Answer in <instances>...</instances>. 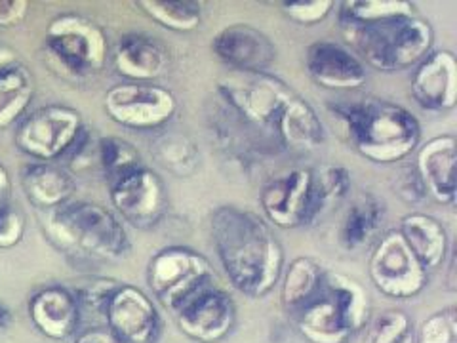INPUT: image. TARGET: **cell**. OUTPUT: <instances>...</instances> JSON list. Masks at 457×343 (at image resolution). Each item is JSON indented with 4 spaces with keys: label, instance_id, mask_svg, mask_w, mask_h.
<instances>
[{
    "label": "cell",
    "instance_id": "1",
    "mask_svg": "<svg viewBox=\"0 0 457 343\" xmlns=\"http://www.w3.org/2000/svg\"><path fill=\"white\" fill-rule=\"evenodd\" d=\"M349 50L381 73L416 67L433 52L435 31L406 0H347L337 10Z\"/></svg>",
    "mask_w": 457,
    "mask_h": 343
},
{
    "label": "cell",
    "instance_id": "43",
    "mask_svg": "<svg viewBox=\"0 0 457 343\" xmlns=\"http://www.w3.org/2000/svg\"><path fill=\"white\" fill-rule=\"evenodd\" d=\"M8 324H10V313L6 307L0 305V330H6Z\"/></svg>",
    "mask_w": 457,
    "mask_h": 343
},
{
    "label": "cell",
    "instance_id": "33",
    "mask_svg": "<svg viewBox=\"0 0 457 343\" xmlns=\"http://www.w3.org/2000/svg\"><path fill=\"white\" fill-rule=\"evenodd\" d=\"M117 286L119 282L111 279H90V280L80 282L77 289H71V290H73V294L77 296L82 313L92 311L94 314L104 317L109 297L112 296L114 290H117Z\"/></svg>",
    "mask_w": 457,
    "mask_h": 343
},
{
    "label": "cell",
    "instance_id": "8",
    "mask_svg": "<svg viewBox=\"0 0 457 343\" xmlns=\"http://www.w3.org/2000/svg\"><path fill=\"white\" fill-rule=\"evenodd\" d=\"M265 218L280 229L312 225L326 205L311 168H288L270 178L260 193Z\"/></svg>",
    "mask_w": 457,
    "mask_h": 343
},
{
    "label": "cell",
    "instance_id": "27",
    "mask_svg": "<svg viewBox=\"0 0 457 343\" xmlns=\"http://www.w3.org/2000/svg\"><path fill=\"white\" fill-rule=\"evenodd\" d=\"M35 97V79L23 63L0 71V130L20 122Z\"/></svg>",
    "mask_w": 457,
    "mask_h": 343
},
{
    "label": "cell",
    "instance_id": "24",
    "mask_svg": "<svg viewBox=\"0 0 457 343\" xmlns=\"http://www.w3.org/2000/svg\"><path fill=\"white\" fill-rule=\"evenodd\" d=\"M326 271L312 257H295L284 267L280 277V304L284 311L295 317L324 289Z\"/></svg>",
    "mask_w": 457,
    "mask_h": 343
},
{
    "label": "cell",
    "instance_id": "13",
    "mask_svg": "<svg viewBox=\"0 0 457 343\" xmlns=\"http://www.w3.org/2000/svg\"><path fill=\"white\" fill-rule=\"evenodd\" d=\"M105 326L126 343H159L164 321L154 299L134 284H119L109 297Z\"/></svg>",
    "mask_w": 457,
    "mask_h": 343
},
{
    "label": "cell",
    "instance_id": "12",
    "mask_svg": "<svg viewBox=\"0 0 457 343\" xmlns=\"http://www.w3.org/2000/svg\"><path fill=\"white\" fill-rule=\"evenodd\" d=\"M114 213L136 229H153L168 210V193L154 170L141 166L109 185Z\"/></svg>",
    "mask_w": 457,
    "mask_h": 343
},
{
    "label": "cell",
    "instance_id": "9",
    "mask_svg": "<svg viewBox=\"0 0 457 343\" xmlns=\"http://www.w3.org/2000/svg\"><path fill=\"white\" fill-rule=\"evenodd\" d=\"M86 126L80 113L65 105H46L27 113L16 128V147L35 163L65 161Z\"/></svg>",
    "mask_w": 457,
    "mask_h": 343
},
{
    "label": "cell",
    "instance_id": "6",
    "mask_svg": "<svg viewBox=\"0 0 457 343\" xmlns=\"http://www.w3.org/2000/svg\"><path fill=\"white\" fill-rule=\"evenodd\" d=\"M218 94L237 117L277 136L280 121L295 99V92L267 73H233L220 80Z\"/></svg>",
    "mask_w": 457,
    "mask_h": 343
},
{
    "label": "cell",
    "instance_id": "7",
    "mask_svg": "<svg viewBox=\"0 0 457 343\" xmlns=\"http://www.w3.org/2000/svg\"><path fill=\"white\" fill-rule=\"evenodd\" d=\"M147 284L156 302L176 314L195 294L216 284V275L203 254L187 247H168L149 260Z\"/></svg>",
    "mask_w": 457,
    "mask_h": 343
},
{
    "label": "cell",
    "instance_id": "14",
    "mask_svg": "<svg viewBox=\"0 0 457 343\" xmlns=\"http://www.w3.org/2000/svg\"><path fill=\"white\" fill-rule=\"evenodd\" d=\"M179 330L198 343H218L235 330L237 305L220 286L195 294L176 314Z\"/></svg>",
    "mask_w": 457,
    "mask_h": 343
},
{
    "label": "cell",
    "instance_id": "30",
    "mask_svg": "<svg viewBox=\"0 0 457 343\" xmlns=\"http://www.w3.org/2000/svg\"><path fill=\"white\" fill-rule=\"evenodd\" d=\"M137 6L164 29L176 33H189L203 23V4L193 0H139Z\"/></svg>",
    "mask_w": 457,
    "mask_h": 343
},
{
    "label": "cell",
    "instance_id": "11",
    "mask_svg": "<svg viewBox=\"0 0 457 343\" xmlns=\"http://www.w3.org/2000/svg\"><path fill=\"white\" fill-rule=\"evenodd\" d=\"M107 117L128 130L153 132L166 126L178 111V99L164 86L124 82L105 94Z\"/></svg>",
    "mask_w": 457,
    "mask_h": 343
},
{
    "label": "cell",
    "instance_id": "40",
    "mask_svg": "<svg viewBox=\"0 0 457 343\" xmlns=\"http://www.w3.org/2000/svg\"><path fill=\"white\" fill-rule=\"evenodd\" d=\"M75 343H126L117 334H112L107 326L84 328L77 336Z\"/></svg>",
    "mask_w": 457,
    "mask_h": 343
},
{
    "label": "cell",
    "instance_id": "31",
    "mask_svg": "<svg viewBox=\"0 0 457 343\" xmlns=\"http://www.w3.org/2000/svg\"><path fill=\"white\" fill-rule=\"evenodd\" d=\"M151 151L159 164L179 178L193 174L200 159L195 143L183 134L161 136L154 141V147H151Z\"/></svg>",
    "mask_w": 457,
    "mask_h": 343
},
{
    "label": "cell",
    "instance_id": "16",
    "mask_svg": "<svg viewBox=\"0 0 457 343\" xmlns=\"http://www.w3.org/2000/svg\"><path fill=\"white\" fill-rule=\"evenodd\" d=\"M305 67L309 77L326 90H359L368 79L366 65L336 40L312 42L305 54Z\"/></svg>",
    "mask_w": 457,
    "mask_h": 343
},
{
    "label": "cell",
    "instance_id": "39",
    "mask_svg": "<svg viewBox=\"0 0 457 343\" xmlns=\"http://www.w3.org/2000/svg\"><path fill=\"white\" fill-rule=\"evenodd\" d=\"M29 12L27 0H0V27L20 25Z\"/></svg>",
    "mask_w": 457,
    "mask_h": 343
},
{
    "label": "cell",
    "instance_id": "21",
    "mask_svg": "<svg viewBox=\"0 0 457 343\" xmlns=\"http://www.w3.org/2000/svg\"><path fill=\"white\" fill-rule=\"evenodd\" d=\"M21 189L35 208L50 212L73 200L77 183L73 174L55 163H29L21 170Z\"/></svg>",
    "mask_w": 457,
    "mask_h": 343
},
{
    "label": "cell",
    "instance_id": "42",
    "mask_svg": "<svg viewBox=\"0 0 457 343\" xmlns=\"http://www.w3.org/2000/svg\"><path fill=\"white\" fill-rule=\"evenodd\" d=\"M16 62H18L16 52H13L8 45H4V42H0V71L13 65Z\"/></svg>",
    "mask_w": 457,
    "mask_h": 343
},
{
    "label": "cell",
    "instance_id": "23",
    "mask_svg": "<svg viewBox=\"0 0 457 343\" xmlns=\"http://www.w3.org/2000/svg\"><path fill=\"white\" fill-rule=\"evenodd\" d=\"M294 319L299 334L309 343H349L354 336L326 289Z\"/></svg>",
    "mask_w": 457,
    "mask_h": 343
},
{
    "label": "cell",
    "instance_id": "32",
    "mask_svg": "<svg viewBox=\"0 0 457 343\" xmlns=\"http://www.w3.org/2000/svg\"><path fill=\"white\" fill-rule=\"evenodd\" d=\"M364 343H416L413 322L404 311H383L366 326Z\"/></svg>",
    "mask_w": 457,
    "mask_h": 343
},
{
    "label": "cell",
    "instance_id": "22",
    "mask_svg": "<svg viewBox=\"0 0 457 343\" xmlns=\"http://www.w3.org/2000/svg\"><path fill=\"white\" fill-rule=\"evenodd\" d=\"M398 231L427 271H436L446 264L450 238L446 227L431 213L411 212L400 222Z\"/></svg>",
    "mask_w": 457,
    "mask_h": 343
},
{
    "label": "cell",
    "instance_id": "20",
    "mask_svg": "<svg viewBox=\"0 0 457 343\" xmlns=\"http://www.w3.org/2000/svg\"><path fill=\"white\" fill-rule=\"evenodd\" d=\"M112 65L128 82H153L168 71L170 55L161 42L153 37L126 33L114 48Z\"/></svg>",
    "mask_w": 457,
    "mask_h": 343
},
{
    "label": "cell",
    "instance_id": "4",
    "mask_svg": "<svg viewBox=\"0 0 457 343\" xmlns=\"http://www.w3.org/2000/svg\"><path fill=\"white\" fill-rule=\"evenodd\" d=\"M336 117L345 124L351 146L366 161L395 164L408 159L421 141V124L403 105L389 99L330 105Z\"/></svg>",
    "mask_w": 457,
    "mask_h": 343
},
{
    "label": "cell",
    "instance_id": "41",
    "mask_svg": "<svg viewBox=\"0 0 457 343\" xmlns=\"http://www.w3.org/2000/svg\"><path fill=\"white\" fill-rule=\"evenodd\" d=\"M12 189L13 185H12L10 172L3 163H0V208L12 203Z\"/></svg>",
    "mask_w": 457,
    "mask_h": 343
},
{
    "label": "cell",
    "instance_id": "5",
    "mask_svg": "<svg viewBox=\"0 0 457 343\" xmlns=\"http://www.w3.org/2000/svg\"><path fill=\"white\" fill-rule=\"evenodd\" d=\"M45 52L57 73L79 80L105 67L109 42L96 21L80 13H62L46 29Z\"/></svg>",
    "mask_w": 457,
    "mask_h": 343
},
{
    "label": "cell",
    "instance_id": "17",
    "mask_svg": "<svg viewBox=\"0 0 457 343\" xmlns=\"http://www.w3.org/2000/svg\"><path fill=\"white\" fill-rule=\"evenodd\" d=\"M411 96L428 113L452 111L457 104V60L450 50H435L413 67Z\"/></svg>",
    "mask_w": 457,
    "mask_h": 343
},
{
    "label": "cell",
    "instance_id": "35",
    "mask_svg": "<svg viewBox=\"0 0 457 343\" xmlns=\"http://www.w3.org/2000/svg\"><path fill=\"white\" fill-rule=\"evenodd\" d=\"M457 338V322L455 309L438 311L425 319L418 328L416 343H455Z\"/></svg>",
    "mask_w": 457,
    "mask_h": 343
},
{
    "label": "cell",
    "instance_id": "38",
    "mask_svg": "<svg viewBox=\"0 0 457 343\" xmlns=\"http://www.w3.org/2000/svg\"><path fill=\"white\" fill-rule=\"evenodd\" d=\"M395 193H398V197L406 200V203H421V200L427 197L425 185H423L416 168L406 170L404 174L398 178Z\"/></svg>",
    "mask_w": 457,
    "mask_h": 343
},
{
    "label": "cell",
    "instance_id": "15",
    "mask_svg": "<svg viewBox=\"0 0 457 343\" xmlns=\"http://www.w3.org/2000/svg\"><path fill=\"white\" fill-rule=\"evenodd\" d=\"M212 50L235 73H265L277 60V46L263 31L248 23L223 27L213 37Z\"/></svg>",
    "mask_w": 457,
    "mask_h": 343
},
{
    "label": "cell",
    "instance_id": "10",
    "mask_svg": "<svg viewBox=\"0 0 457 343\" xmlns=\"http://www.w3.org/2000/svg\"><path fill=\"white\" fill-rule=\"evenodd\" d=\"M368 273L378 292L398 302L420 296L428 284V271L413 255L398 229L378 238L370 254Z\"/></svg>",
    "mask_w": 457,
    "mask_h": 343
},
{
    "label": "cell",
    "instance_id": "19",
    "mask_svg": "<svg viewBox=\"0 0 457 343\" xmlns=\"http://www.w3.org/2000/svg\"><path fill=\"white\" fill-rule=\"evenodd\" d=\"M455 163L457 146L452 134L428 139L418 151L416 170L427 195L446 206L455 205Z\"/></svg>",
    "mask_w": 457,
    "mask_h": 343
},
{
    "label": "cell",
    "instance_id": "26",
    "mask_svg": "<svg viewBox=\"0 0 457 343\" xmlns=\"http://www.w3.org/2000/svg\"><path fill=\"white\" fill-rule=\"evenodd\" d=\"M277 138L286 147L314 151L324 143L326 130L312 105L305 102L302 96H295L292 105L280 121Z\"/></svg>",
    "mask_w": 457,
    "mask_h": 343
},
{
    "label": "cell",
    "instance_id": "36",
    "mask_svg": "<svg viewBox=\"0 0 457 343\" xmlns=\"http://www.w3.org/2000/svg\"><path fill=\"white\" fill-rule=\"evenodd\" d=\"M280 6L286 18L294 23L317 25L330 16L337 4L334 0H292V3H282Z\"/></svg>",
    "mask_w": 457,
    "mask_h": 343
},
{
    "label": "cell",
    "instance_id": "29",
    "mask_svg": "<svg viewBox=\"0 0 457 343\" xmlns=\"http://www.w3.org/2000/svg\"><path fill=\"white\" fill-rule=\"evenodd\" d=\"M96 161L99 168H102V174L107 185L114 183L141 166H145L143 164L141 153L137 151L134 143L117 136L99 138L96 141Z\"/></svg>",
    "mask_w": 457,
    "mask_h": 343
},
{
    "label": "cell",
    "instance_id": "34",
    "mask_svg": "<svg viewBox=\"0 0 457 343\" xmlns=\"http://www.w3.org/2000/svg\"><path fill=\"white\" fill-rule=\"evenodd\" d=\"M314 176H317V185L326 208L341 203V200L345 198L351 191L353 183H351V174L347 168L328 164L320 168V172H314Z\"/></svg>",
    "mask_w": 457,
    "mask_h": 343
},
{
    "label": "cell",
    "instance_id": "37",
    "mask_svg": "<svg viewBox=\"0 0 457 343\" xmlns=\"http://www.w3.org/2000/svg\"><path fill=\"white\" fill-rule=\"evenodd\" d=\"M27 220L18 205H6L0 208V250H10L18 247L25 235Z\"/></svg>",
    "mask_w": 457,
    "mask_h": 343
},
{
    "label": "cell",
    "instance_id": "2",
    "mask_svg": "<svg viewBox=\"0 0 457 343\" xmlns=\"http://www.w3.org/2000/svg\"><path fill=\"white\" fill-rule=\"evenodd\" d=\"M210 231L233 289L252 299L277 289L284 271V248L265 218L235 205H221L212 212Z\"/></svg>",
    "mask_w": 457,
    "mask_h": 343
},
{
    "label": "cell",
    "instance_id": "3",
    "mask_svg": "<svg viewBox=\"0 0 457 343\" xmlns=\"http://www.w3.org/2000/svg\"><path fill=\"white\" fill-rule=\"evenodd\" d=\"M42 229L57 250L77 262H120L132 250L122 220L90 200L73 198L46 212Z\"/></svg>",
    "mask_w": 457,
    "mask_h": 343
},
{
    "label": "cell",
    "instance_id": "28",
    "mask_svg": "<svg viewBox=\"0 0 457 343\" xmlns=\"http://www.w3.org/2000/svg\"><path fill=\"white\" fill-rule=\"evenodd\" d=\"M324 289L339 307L343 319H345L347 326L351 328V332H361L370 319L368 294L361 286V282H356L347 275L328 273L326 271Z\"/></svg>",
    "mask_w": 457,
    "mask_h": 343
},
{
    "label": "cell",
    "instance_id": "25",
    "mask_svg": "<svg viewBox=\"0 0 457 343\" xmlns=\"http://www.w3.org/2000/svg\"><path fill=\"white\" fill-rule=\"evenodd\" d=\"M385 218V203L371 193L356 197L339 227V242L347 250H361L379 233Z\"/></svg>",
    "mask_w": 457,
    "mask_h": 343
},
{
    "label": "cell",
    "instance_id": "18",
    "mask_svg": "<svg viewBox=\"0 0 457 343\" xmlns=\"http://www.w3.org/2000/svg\"><path fill=\"white\" fill-rule=\"evenodd\" d=\"M29 319L37 332L52 341H67L80 330L82 311L73 290L62 284H50L37 290L27 304Z\"/></svg>",
    "mask_w": 457,
    "mask_h": 343
}]
</instances>
